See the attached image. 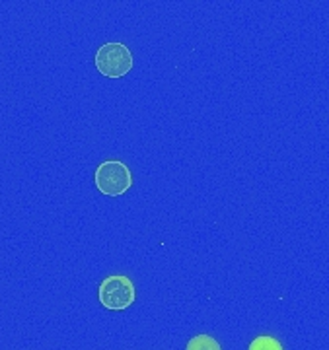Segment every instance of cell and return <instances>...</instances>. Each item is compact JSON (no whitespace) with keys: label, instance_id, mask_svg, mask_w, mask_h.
<instances>
[{"label":"cell","instance_id":"obj_1","mask_svg":"<svg viewBox=\"0 0 329 350\" xmlns=\"http://www.w3.org/2000/svg\"><path fill=\"white\" fill-rule=\"evenodd\" d=\"M94 185L105 197H121L133 187V174L121 160H105L94 172Z\"/></svg>","mask_w":329,"mask_h":350},{"label":"cell","instance_id":"obj_2","mask_svg":"<svg viewBox=\"0 0 329 350\" xmlns=\"http://www.w3.org/2000/svg\"><path fill=\"white\" fill-rule=\"evenodd\" d=\"M96 68L101 76L107 78H123L133 70V53L121 41H109L103 43L100 49L96 51L94 57Z\"/></svg>","mask_w":329,"mask_h":350},{"label":"cell","instance_id":"obj_3","mask_svg":"<svg viewBox=\"0 0 329 350\" xmlns=\"http://www.w3.org/2000/svg\"><path fill=\"white\" fill-rule=\"evenodd\" d=\"M137 298V290L133 280L127 275H109L107 278L101 280L98 288V300L111 312H123L127 308H131Z\"/></svg>","mask_w":329,"mask_h":350},{"label":"cell","instance_id":"obj_4","mask_svg":"<svg viewBox=\"0 0 329 350\" xmlns=\"http://www.w3.org/2000/svg\"><path fill=\"white\" fill-rule=\"evenodd\" d=\"M185 350H222V347L215 337L201 333V335H195L187 340Z\"/></svg>","mask_w":329,"mask_h":350},{"label":"cell","instance_id":"obj_5","mask_svg":"<svg viewBox=\"0 0 329 350\" xmlns=\"http://www.w3.org/2000/svg\"><path fill=\"white\" fill-rule=\"evenodd\" d=\"M248 350H285V349H282L280 340H277L275 337L259 335V337H255L252 342H250Z\"/></svg>","mask_w":329,"mask_h":350}]
</instances>
